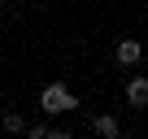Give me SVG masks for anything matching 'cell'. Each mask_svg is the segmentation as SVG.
<instances>
[{
	"instance_id": "cell-1",
	"label": "cell",
	"mask_w": 148,
	"mask_h": 139,
	"mask_svg": "<svg viewBox=\"0 0 148 139\" xmlns=\"http://www.w3.org/2000/svg\"><path fill=\"white\" fill-rule=\"evenodd\" d=\"M39 104H44V113H65V109H74V104H79V100L65 91V83H52V87H44Z\"/></svg>"
},
{
	"instance_id": "cell-2",
	"label": "cell",
	"mask_w": 148,
	"mask_h": 139,
	"mask_svg": "<svg viewBox=\"0 0 148 139\" xmlns=\"http://www.w3.org/2000/svg\"><path fill=\"white\" fill-rule=\"evenodd\" d=\"M113 52H118V61H122V65H135V61L144 57L139 39H118V48H113Z\"/></svg>"
},
{
	"instance_id": "cell-3",
	"label": "cell",
	"mask_w": 148,
	"mask_h": 139,
	"mask_svg": "<svg viewBox=\"0 0 148 139\" xmlns=\"http://www.w3.org/2000/svg\"><path fill=\"white\" fill-rule=\"evenodd\" d=\"M126 100L135 109H148V78H131L126 83Z\"/></svg>"
},
{
	"instance_id": "cell-4",
	"label": "cell",
	"mask_w": 148,
	"mask_h": 139,
	"mask_svg": "<svg viewBox=\"0 0 148 139\" xmlns=\"http://www.w3.org/2000/svg\"><path fill=\"white\" fill-rule=\"evenodd\" d=\"M92 130H96L100 139H118V117H96Z\"/></svg>"
},
{
	"instance_id": "cell-5",
	"label": "cell",
	"mask_w": 148,
	"mask_h": 139,
	"mask_svg": "<svg viewBox=\"0 0 148 139\" xmlns=\"http://www.w3.org/2000/svg\"><path fill=\"white\" fill-rule=\"evenodd\" d=\"M5 130H9V135H22V130H26V122H22L18 113H5Z\"/></svg>"
}]
</instances>
